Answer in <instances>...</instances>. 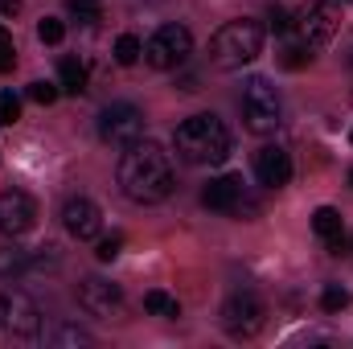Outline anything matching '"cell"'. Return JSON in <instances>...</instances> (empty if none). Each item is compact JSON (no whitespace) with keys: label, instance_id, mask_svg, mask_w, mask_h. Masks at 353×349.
Wrapping results in <instances>:
<instances>
[{"label":"cell","instance_id":"obj_12","mask_svg":"<svg viewBox=\"0 0 353 349\" xmlns=\"http://www.w3.org/2000/svg\"><path fill=\"white\" fill-rule=\"evenodd\" d=\"M62 226H66L70 239L90 243V239L103 235V210H99L90 197H70V201L62 206Z\"/></svg>","mask_w":353,"mask_h":349},{"label":"cell","instance_id":"obj_9","mask_svg":"<svg viewBox=\"0 0 353 349\" xmlns=\"http://www.w3.org/2000/svg\"><path fill=\"white\" fill-rule=\"evenodd\" d=\"M79 308L87 317H99V321H119L123 317V288L111 283V279L90 275V279L79 283Z\"/></svg>","mask_w":353,"mask_h":349},{"label":"cell","instance_id":"obj_22","mask_svg":"<svg viewBox=\"0 0 353 349\" xmlns=\"http://www.w3.org/2000/svg\"><path fill=\"white\" fill-rule=\"evenodd\" d=\"M17 119H21V99H17L12 90H0V123L12 128Z\"/></svg>","mask_w":353,"mask_h":349},{"label":"cell","instance_id":"obj_7","mask_svg":"<svg viewBox=\"0 0 353 349\" xmlns=\"http://www.w3.org/2000/svg\"><path fill=\"white\" fill-rule=\"evenodd\" d=\"M0 329L8 337H37L41 333V308L29 292L4 288L0 292Z\"/></svg>","mask_w":353,"mask_h":349},{"label":"cell","instance_id":"obj_23","mask_svg":"<svg viewBox=\"0 0 353 349\" xmlns=\"http://www.w3.org/2000/svg\"><path fill=\"white\" fill-rule=\"evenodd\" d=\"M66 8L83 21V25H94L99 17H103V8H99V0H66Z\"/></svg>","mask_w":353,"mask_h":349},{"label":"cell","instance_id":"obj_3","mask_svg":"<svg viewBox=\"0 0 353 349\" xmlns=\"http://www.w3.org/2000/svg\"><path fill=\"white\" fill-rule=\"evenodd\" d=\"M263 54V25L259 21H226L210 37V62L218 70H243Z\"/></svg>","mask_w":353,"mask_h":349},{"label":"cell","instance_id":"obj_24","mask_svg":"<svg viewBox=\"0 0 353 349\" xmlns=\"http://www.w3.org/2000/svg\"><path fill=\"white\" fill-rule=\"evenodd\" d=\"M58 94H62L58 83H29V99H33V103H41V107L58 103Z\"/></svg>","mask_w":353,"mask_h":349},{"label":"cell","instance_id":"obj_13","mask_svg":"<svg viewBox=\"0 0 353 349\" xmlns=\"http://www.w3.org/2000/svg\"><path fill=\"white\" fill-rule=\"evenodd\" d=\"M201 201L218 214H239L243 210V177L234 173H222V177H210L205 189H201Z\"/></svg>","mask_w":353,"mask_h":349},{"label":"cell","instance_id":"obj_18","mask_svg":"<svg viewBox=\"0 0 353 349\" xmlns=\"http://www.w3.org/2000/svg\"><path fill=\"white\" fill-rule=\"evenodd\" d=\"M312 230H316L321 239H333V235L345 230V226H341V214H337L333 206H321V210L312 214Z\"/></svg>","mask_w":353,"mask_h":349},{"label":"cell","instance_id":"obj_14","mask_svg":"<svg viewBox=\"0 0 353 349\" xmlns=\"http://www.w3.org/2000/svg\"><path fill=\"white\" fill-rule=\"evenodd\" d=\"M255 177H259V185H267V189L288 185V181H292V157H288L279 144L259 148V152H255Z\"/></svg>","mask_w":353,"mask_h":349},{"label":"cell","instance_id":"obj_10","mask_svg":"<svg viewBox=\"0 0 353 349\" xmlns=\"http://www.w3.org/2000/svg\"><path fill=\"white\" fill-rule=\"evenodd\" d=\"M33 222H37V201L25 189H4L0 193V235L21 239L33 230Z\"/></svg>","mask_w":353,"mask_h":349},{"label":"cell","instance_id":"obj_33","mask_svg":"<svg viewBox=\"0 0 353 349\" xmlns=\"http://www.w3.org/2000/svg\"><path fill=\"white\" fill-rule=\"evenodd\" d=\"M350 185H353V173H350Z\"/></svg>","mask_w":353,"mask_h":349},{"label":"cell","instance_id":"obj_15","mask_svg":"<svg viewBox=\"0 0 353 349\" xmlns=\"http://www.w3.org/2000/svg\"><path fill=\"white\" fill-rule=\"evenodd\" d=\"M58 87L66 90V94H83V90H87V66H83L79 58H62V66H58Z\"/></svg>","mask_w":353,"mask_h":349},{"label":"cell","instance_id":"obj_30","mask_svg":"<svg viewBox=\"0 0 353 349\" xmlns=\"http://www.w3.org/2000/svg\"><path fill=\"white\" fill-rule=\"evenodd\" d=\"M12 62H17V54H12V50H0V74L12 70Z\"/></svg>","mask_w":353,"mask_h":349},{"label":"cell","instance_id":"obj_16","mask_svg":"<svg viewBox=\"0 0 353 349\" xmlns=\"http://www.w3.org/2000/svg\"><path fill=\"white\" fill-rule=\"evenodd\" d=\"M29 271V251L21 247H0V279H17Z\"/></svg>","mask_w":353,"mask_h":349},{"label":"cell","instance_id":"obj_28","mask_svg":"<svg viewBox=\"0 0 353 349\" xmlns=\"http://www.w3.org/2000/svg\"><path fill=\"white\" fill-rule=\"evenodd\" d=\"M292 29H296V21L283 8H271V33H292Z\"/></svg>","mask_w":353,"mask_h":349},{"label":"cell","instance_id":"obj_20","mask_svg":"<svg viewBox=\"0 0 353 349\" xmlns=\"http://www.w3.org/2000/svg\"><path fill=\"white\" fill-rule=\"evenodd\" d=\"M350 304V292L341 288V283H325V292H321V308L325 312H341Z\"/></svg>","mask_w":353,"mask_h":349},{"label":"cell","instance_id":"obj_21","mask_svg":"<svg viewBox=\"0 0 353 349\" xmlns=\"http://www.w3.org/2000/svg\"><path fill=\"white\" fill-rule=\"evenodd\" d=\"M54 346H90V333L87 329H79V325H58Z\"/></svg>","mask_w":353,"mask_h":349},{"label":"cell","instance_id":"obj_34","mask_svg":"<svg viewBox=\"0 0 353 349\" xmlns=\"http://www.w3.org/2000/svg\"><path fill=\"white\" fill-rule=\"evenodd\" d=\"M350 140H353V132H350Z\"/></svg>","mask_w":353,"mask_h":349},{"label":"cell","instance_id":"obj_4","mask_svg":"<svg viewBox=\"0 0 353 349\" xmlns=\"http://www.w3.org/2000/svg\"><path fill=\"white\" fill-rule=\"evenodd\" d=\"M243 119H247V128H251L255 136H267V132L279 128L283 103H279V90L271 87V79L255 74V79L243 83Z\"/></svg>","mask_w":353,"mask_h":349},{"label":"cell","instance_id":"obj_26","mask_svg":"<svg viewBox=\"0 0 353 349\" xmlns=\"http://www.w3.org/2000/svg\"><path fill=\"white\" fill-rule=\"evenodd\" d=\"M308 46H283V54H279V62L288 66V70H300V66H308Z\"/></svg>","mask_w":353,"mask_h":349},{"label":"cell","instance_id":"obj_27","mask_svg":"<svg viewBox=\"0 0 353 349\" xmlns=\"http://www.w3.org/2000/svg\"><path fill=\"white\" fill-rule=\"evenodd\" d=\"M119 251H123V239H119V235H111V239H99V247H94L99 263H111Z\"/></svg>","mask_w":353,"mask_h":349},{"label":"cell","instance_id":"obj_19","mask_svg":"<svg viewBox=\"0 0 353 349\" xmlns=\"http://www.w3.org/2000/svg\"><path fill=\"white\" fill-rule=\"evenodd\" d=\"M140 54H144V46H140L136 33H123V37L115 41V62H119V66H136Z\"/></svg>","mask_w":353,"mask_h":349},{"label":"cell","instance_id":"obj_29","mask_svg":"<svg viewBox=\"0 0 353 349\" xmlns=\"http://www.w3.org/2000/svg\"><path fill=\"white\" fill-rule=\"evenodd\" d=\"M325 247H329V255H345V251H350V239H345V230H337L333 239H325Z\"/></svg>","mask_w":353,"mask_h":349},{"label":"cell","instance_id":"obj_1","mask_svg":"<svg viewBox=\"0 0 353 349\" xmlns=\"http://www.w3.org/2000/svg\"><path fill=\"white\" fill-rule=\"evenodd\" d=\"M119 189L128 201L136 206H157L165 201L169 193L176 189V173H173V161L161 144L152 140H136L128 144V152L119 157Z\"/></svg>","mask_w":353,"mask_h":349},{"label":"cell","instance_id":"obj_11","mask_svg":"<svg viewBox=\"0 0 353 349\" xmlns=\"http://www.w3.org/2000/svg\"><path fill=\"white\" fill-rule=\"evenodd\" d=\"M337 25H341L337 0H321V4H312V8L296 21V33H300V41H304L308 50H316V46H325V41L337 33Z\"/></svg>","mask_w":353,"mask_h":349},{"label":"cell","instance_id":"obj_5","mask_svg":"<svg viewBox=\"0 0 353 349\" xmlns=\"http://www.w3.org/2000/svg\"><path fill=\"white\" fill-rule=\"evenodd\" d=\"M189 54H193V33L185 25H161L144 41V62L152 70H176L189 62Z\"/></svg>","mask_w":353,"mask_h":349},{"label":"cell","instance_id":"obj_31","mask_svg":"<svg viewBox=\"0 0 353 349\" xmlns=\"http://www.w3.org/2000/svg\"><path fill=\"white\" fill-rule=\"evenodd\" d=\"M0 12H4V17H17V12H21V0H0Z\"/></svg>","mask_w":353,"mask_h":349},{"label":"cell","instance_id":"obj_32","mask_svg":"<svg viewBox=\"0 0 353 349\" xmlns=\"http://www.w3.org/2000/svg\"><path fill=\"white\" fill-rule=\"evenodd\" d=\"M0 50H12V33H8L4 25H0Z\"/></svg>","mask_w":353,"mask_h":349},{"label":"cell","instance_id":"obj_6","mask_svg":"<svg viewBox=\"0 0 353 349\" xmlns=\"http://www.w3.org/2000/svg\"><path fill=\"white\" fill-rule=\"evenodd\" d=\"M267 325V308L255 292H234L226 304H222V329L234 337V341H251L259 337Z\"/></svg>","mask_w":353,"mask_h":349},{"label":"cell","instance_id":"obj_2","mask_svg":"<svg viewBox=\"0 0 353 349\" xmlns=\"http://www.w3.org/2000/svg\"><path fill=\"white\" fill-rule=\"evenodd\" d=\"M173 148L185 165H222L230 157L234 140H230V128L214 111H201V115H189L185 123H176Z\"/></svg>","mask_w":353,"mask_h":349},{"label":"cell","instance_id":"obj_25","mask_svg":"<svg viewBox=\"0 0 353 349\" xmlns=\"http://www.w3.org/2000/svg\"><path fill=\"white\" fill-rule=\"evenodd\" d=\"M37 37H41L46 46H58V41L66 37V25H62V21H54V17H46V21L37 25Z\"/></svg>","mask_w":353,"mask_h":349},{"label":"cell","instance_id":"obj_17","mask_svg":"<svg viewBox=\"0 0 353 349\" xmlns=\"http://www.w3.org/2000/svg\"><path fill=\"white\" fill-rule=\"evenodd\" d=\"M144 308L152 317H165V321L181 317V304H176V296H169V292H144Z\"/></svg>","mask_w":353,"mask_h":349},{"label":"cell","instance_id":"obj_8","mask_svg":"<svg viewBox=\"0 0 353 349\" xmlns=\"http://www.w3.org/2000/svg\"><path fill=\"white\" fill-rule=\"evenodd\" d=\"M99 136H103V144H115V148L136 144L144 136V111L136 103H111V107H103Z\"/></svg>","mask_w":353,"mask_h":349}]
</instances>
